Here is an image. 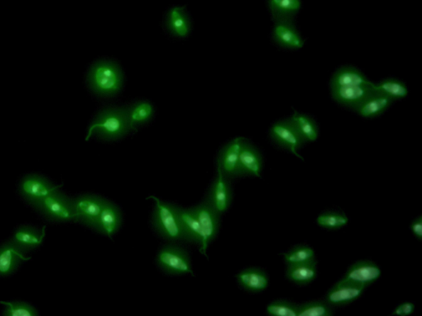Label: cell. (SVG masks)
I'll return each mask as SVG.
<instances>
[{"label":"cell","mask_w":422,"mask_h":316,"mask_svg":"<svg viewBox=\"0 0 422 316\" xmlns=\"http://www.w3.org/2000/svg\"><path fill=\"white\" fill-rule=\"evenodd\" d=\"M262 167L263 161L260 152H258L255 147L244 140L240 152L241 175L261 177Z\"/></svg>","instance_id":"obj_20"},{"label":"cell","mask_w":422,"mask_h":316,"mask_svg":"<svg viewBox=\"0 0 422 316\" xmlns=\"http://www.w3.org/2000/svg\"><path fill=\"white\" fill-rule=\"evenodd\" d=\"M121 221L122 217L119 208L113 203L105 201L96 230L111 238L119 230Z\"/></svg>","instance_id":"obj_21"},{"label":"cell","mask_w":422,"mask_h":316,"mask_svg":"<svg viewBox=\"0 0 422 316\" xmlns=\"http://www.w3.org/2000/svg\"><path fill=\"white\" fill-rule=\"evenodd\" d=\"M6 308L4 309L5 316H38L37 310L25 303L1 302Z\"/></svg>","instance_id":"obj_32"},{"label":"cell","mask_w":422,"mask_h":316,"mask_svg":"<svg viewBox=\"0 0 422 316\" xmlns=\"http://www.w3.org/2000/svg\"><path fill=\"white\" fill-rule=\"evenodd\" d=\"M331 305L321 300H313L298 305V316H332Z\"/></svg>","instance_id":"obj_31"},{"label":"cell","mask_w":422,"mask_h":316,"mask_svg":"<svg viewBox=\"0 0 422 316\" xmlns=\"http://www.w3.org/2000/svg\"><path fill=\"white\" fill-rule=\"evenodd\" d=\"M272 140L277 145L292 152L302 159L298 151L305 144L291 120H282L273 124L270 129Z\"/></svg>","instance_id":"obj_7"},{"label":"cell","mask_w":422,"mask_h":316,"mask_svg":"<svg viewBox=\"0 0 422 316\" xmlns=\"http://www.w3.org/2000/svg\"><path fill=\"white\" fill-rule=\"evenodd\" d=\"M318 274L316 261L288 265L287 277L294 283L307 285L316 278Z\"/></svg>","instance_id":"obj_25"},{"label":"cell","mask_w":422,"mask_h":316,"mask_svg":"<svg viewBox=\"0 0 422 316\" xmlns=\"http://www.w3.org/2000/svg\"><path fill=\"white\" fill-rule=\"evenodd\" d=\"M411 232L413 235L421 241L422 239V217L420 216L416 218L411 224Z\"/></svg>","instance_id":"obj_35"},{"label":"cell","mask_w":422,"mask_h":316,"mask_svg":"<svg viewBox=\"0 0 422 316\" xmlns=\"http://www.w3.org/2000/svg\"><path fill=\"white\" fill-rule=\"evenodd\" d=\"M207 201L220 215L226 213L231 205L232 191L230 182L220 168L217 169V176L211 186Z\"/></svg>","instance_id":"obj_12"},{"label":"cell","mask_w":422,"mask_h":316,"mask_svg":"<svg viewBox=\"0 0 422 316\" xmlns=\"http://www.w3.org/2000/svg\"><path fill=\"white\" fill-rule=\"evenodd\" d=\"M48 218L57 221L74 220L72 200L58 190L50 193L35 206Z\"/></svg>","instance_id":"obj_5"},{"label":"cell","mask_w":422,"mask_h":316,"mask_svg":"<svg viewBox=\"0 0 422 316\" xmlns=\"http://www.w3.org/2000/svg\"><path fill=\"white\" fill-rule=\"evenodd\" d=\"M45 236V227L42 230H38L33 227L23 226L13 232L10 242L16 244L23 251L27 252L40 247L43 242Z\"/></svg>","instance_id":"obj_22"},{"label":"cell","mask_w":422,"mask_h":316,"mask_svg":"<svg viewBox=\"0 0 422 316\" xmlns=\"http://www.w3.org/2000/svg\"><path fill=\"white\" fill-rule=\"evenodd\" d=\"M237 281L240 286L252 293H260L266 290L269 279L265 272L257 268L243 270L237 275Z\"/></svg>","instance_id":"obj_23"},{"label":"cell","mask_w":422,"mask_h":316,"mask_svg":"<svg viewBox=\"0 0 422 316\" xmlns=\"http://www.w3.org/2000/svg\"><path fill=\"white\" fill-rule=\"evenodd\" d=\"M267 312L276 316H298V305L287 300H274L267 305Z\"/></svg>","instance_id":"obj_33"},{"label":"cell","mask_w":422,"mask_h":316,"mask_svg":"<svg viewBox=\"0 0 422 316\" xmlns=\"http://www.w3.org/2000/svg\"><path fill=\"white\" fill-rule=\"evenodd\" d=\"M105 201L94 196H83L74 198L72 200L74 220L96 229Z\"/></svg>","instance_id":"obj_8"},{"label":"cell","mask_w":422,"mask_h":316,"mask_svg":"<svg viewBox=\"0 0 422 316\" xmlns=\"http://www.w3.org/2000/svg\"><path fill=\"white\" fill-rule=\"evenodd\" d=\"M415 310V305L411 303H401L396 307L393 312V315L406 316L413 314Z\"/></svg>","instance_id":"obj_34"},{"label":"cell","mask_w":422,"mask_h":316,"mask_svg":"<svg viewBox=\"0 0 422 316\" xmlns=\"http://www.w3.org/2000/svg\"><path fill=\"white\" fill-rule=\"evenodd\" d=\"M131 132L124 106H109L100 111L89 126L86 141L95 135L104 140L121 139Z\"/></svg>","instance_id":"obj_3"},{"label":"cell","mask_w":422,"mask_h":316,"mask_svg":"<svg viewBox=\"0 0 422 316\" xmlns=\"http://www.w3.org/2000/svg\"><path fill=\"white\" fill-rule=\"evenodd\" d=\"M87 84L95 95L100 98H111L118 94L123 86V72L114 61L100 60L91 66Z\"/></svg>","instance_id":"obj_2"},{"label":"cell","mask_w":422,"mask_h":316,"mask_svg":"<svg viewBox=\"0 0 422 316\" xmlns=\"http://www.w3.org/2000/svg\"><path fill=\"white\" fill-rule=\"evenodd\" d=\"M374 86L362 71L352 66L338 69L330 81L333 99L354 111L374 93Z\"/></svg>","instance_id":"obj_1"},{"label":"cell","mask_w":422,"mask_h":316,"mask_svg":"<svg viewBox=\"0 0 422 316\" xmlns=\"http://www.w3.org/2000/svg\"><path fill=\"white\" fill-rule=\"evenodd\" d=\"M365 289L360 285L339 281L328 290L326 303L334 307L352 303L362 297Z\"/></svg>","instance_id":"obj_16"},{"label":"cell","mask_w":422,"mask_h":316,"mask_svg":"<svg viewBox=\"0 0 422 316\" xmlns=\"http://www.w3.org/2000/svg\"><path fill=\"white\" fill-rule=\"evenodd\" d=\"M393 100L383 94L374 93L366 98L355 111L364 118H375L389 108Z\"/></svg>","instance_id":"obj_24"},{"label":"cell","mask_w":422,"mask_h":316,"mask_svg":"<svg viewBox=\"0 0 422 316\" xmlns=\"http://www.w3.org/2000/svg\"><path fill=\"white\" fill-rule=\"evenodd\" d=\"M150 198L155 203L152 223L160 236L172 242L186 239L177 213V207L161 201L154 196Z\"/></svg>","instance_id":"obj_4"},{"label":"cell","mask_w":422,"mask_h":316,"mask_svg":"<svg viewBox=\"0 0 422 316\" xmlns=\"http://www.w3.org/2000/svg\"><path fill=\"white\" fill-rule=\"evenodd\" d=\"M196 216L199 222L203 234H204L206 243L209 244L215 239L220 227V214H218L211 203L207 201L193 208Z\"/></svg>","instance_id":"obj_15"},{"label":"cell","mask_w":422,"mask_h":316,"mask_svg":"<svg viewBox=\"0 0 422 316\" xmlns=\"http://www.w3.org/2000/svg\"><path fill=\"white\" fill-rule=\"evenodd\" d=\"M316 222L320 227L328 229V230H335V229L347 226L349 222V218L344 213L329 211L319 215L317 218Z\"/></svg>","instance_id":"obj_30"},{"label":"cell","mask_w":422,"mask_h":316,"mask_svg":"<svg viewBox=\"0 0 422 316\" xmlns=\"http://www.w3.org/2000/svg\"><path fill=\"white\" fill-rule=\"evenodd\" d=\"M157 264L161 269L171 274L193 273L189 256L182 249L167 246L157 254Z\"/></svg>","instance_id":"obj_6"},{"label":"cell","mask_w":422,"mask_h":316,"mask_svg":"<svg viewBox=\"0 0 422 316\" xmlns=\"http://www.w3.org/2000/svg\"><path fill=\"white\" fill-rule=\"evenodd\" d=\"M272 38L279 47L291 50L303 48L304 40L291 19H274Z\"/></svg>","instance_id":"obj_10"},{"label":"cell","mask_w":422,"mask_h":316,"mask_svg":"<svg viewBox=\"0 0 422 316\" xmlns=\"http://www.w3.org/2000/svg\"><path fill=\"white\" fill-rule=\"evenodd\" d=\"M287 265L304 264L316 261L313 249L308 246H299L283 254Z\"/></svg>","instance_id":"obj_29"},{"label":"cell","mask_w":422,"mask_h":316,"mask_svg":"<svg viewBox=\"0 0 422 316\" xmlns=\"http://www.w3.org/2000/svg\"><path fill=\"white\" fill-rule=\"evenodd\" d=\"M177 213L187 241L195 242L200 246V252L206 256L208 244L206 243L204 234L194 211L192 208H182L177 207Z\"/></svg>","instance_id":"obj_14"},{"label":"cell","mask_w":422,"mask_h":316,"mask_svg":"<svg viewBox=\"0 0 422 316\" xmlns=\"http://www.w3.org/2000/svg\"><path fill=\"white\" fill-rule=\"evenodd\" d=\"M60 186H55L45 177L38 175L25 176L19 185V192L22 196L34 207Z\"/></svg>","instance_id":"obj_9"},{"label":"cell","mask_w":422,"mask_h":316,"mask_svg":"<svg viewBox=\"0 0 422 316\" xmlns=\"http://www.w3.org/2000/svg\"><path fill=\"white\" fill-rule=\"evenodd\" d=\"M165 26L177 38H185L190 34L191 23L185 6H174L165 16Z\"/></svg>","instance_id":"obj_17"},{"label":"cell","mask_w":422,"mask_h":316,"mask_svg":"<svg viewBox=\"0 0 422 316\" xmlns=\"http://www.w3.org/2000/svg\"><path fill=\"white\" fill-rule=\"evenodd\" d=\"M127 121L131 132L148 123L155 115V106L150 101L140 100L124 106Z\"/></svg>","instance_id":"obj_18"},{"label":"cell","mask_w":422,"mask_h":316,"mask_svg":"<svg viewBox=\"0 0 422 316\" xmlns=\"http://www.w3.org/2000/svg\"><path fill=\"white\" fill-rule=\"evenodd\" d=\"M374 93L383 94L393 101L404 99L409 95V89L404 81L396 79H386L374 84Z\"/></svg>","instance_id":"obj_28"},{"label":"cell","mask_w":422,"mask_h":316,"mask_svg":"<svg viewBox=\"0 0 422 316\" xmlns=\"http://www.w3.org/2000/svg\"><path fill=\"white\" fill-rule=\"evenodd\" d=\"M267 7L273 20H294L301 9V0H267Z\"/></svg>","instance_id":"obj_26"},{"label":"cell","mask_w":422,"mask_h":316,"mask_svg":"<svg viewBox=\"0 0 422 316\" xmlns=\"http://www.w3.org/2000/svg\"><path fill=\"white\" fill-rule=\"evenodd\" d=\"M24 251L12 242L0 247V276L6 277L17 269L22 261H29Z\"/></svg>","instance_id":"obj_19"},{"label":"cell","mask_w":422,"mask_h":316,"mask_svg":"<svg viewBox=\"0 0 422 316\" xmlns=\"http://www.w3.org/2000/svg\"><path fill=\"white\" fill-rule=\"evenodd\" d=\"M244 139L236 137L223 147L218 157L217 167L228 178H233L241 175L240 169V152Z\"/></svg>","instance_id":"obj_13"},{"label":"cell","mask_w":422,"mask_h":316,"mask_svg":"<svg viewBox=\"0 0 422 316\" xmlns=\"http://www.w3.org/2000/svg\"><path fill=\"white\" fill-rule=\"evenodd\" d=\"M292 124L296 127L299 135L305 142H314L318 137V127L311 117L307 115L299 113L298 111H294L291 118Z\"/></svg>","instance_id":"obj_27"},{"label":"cell","mask_w":422,"mask_h":316,"mask_svg":"<svg viewBox=\"0 0 422 316\" xmlns=\"http://www.w3.org/2000/svg\"><path fill=\"white\" fill-rule=\"evenodd\" d=\"M381 269L372 261H359L350 266L340 281L360 285L367 288L381 276Z\"/></svg>","instance_id":"obj_11"}]
</instances>
